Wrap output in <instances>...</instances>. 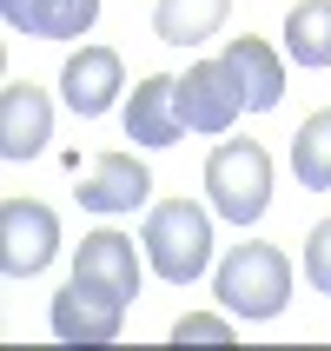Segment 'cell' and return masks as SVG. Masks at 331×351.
I'll use <instances>...</instances> for the list:
<instances>
[{
    "label": "cell",
    "mask_w": 331,
    "mask_h": 351,
    "mask_svg": "<svg viewBox=\"0 0 331 351\" xmlns=\"http://www.w3.org/2000/svg\"><path fill=\"white\" fill-rule=\"evenodd\" d=\"M305 278L331 298V219H318L312 239H305Z\"/></svg>",
    "instance_id": "cell-17"
},
{
    "label": "cell",
    "mask_w": 331,
    "mask_h": 351,
    "mask_svg": "<svg viewBox=\"0 0 331 351\" xmlns=\"http://www.w3.org/2000/svg\"><path fill=\"white\" fill-rule=\"evenodd\" d=\"M60 252V219L40 199H7L0 206V272L7 278H34L47 272V258Z\"/></svg>",
    "instance_id": "cell-5"
},
{
    "label": "cell",
    "mask_w": 331,
    "mask_h": 351,
    "mask_svg": "<svg viewBox=\"0 0 331 351\" xmlns=\"http://www.w3.org/2000/svg\"><path fill=\"white\" fill-rule=\"evenodd\" d=\"M73 272H79V278H99V285H113L119 298H139V258H133V239L113 232V226H99V232L79 239Z\"/></svg>",
    "instance_id": "cell-13"
},
{
    "label": "cell",
    "mask_w": 331,
    "mask_h": 351,
    "mask_svg": "<svg viewBox=\"0 0 331 351\" xmlns=\"http://www.w3.org/2000/svg\"><path fill=\"white\" fill-rule=\"evenodd\" d=\"M60 86H66V106H73L79 119H99L119 99V86H126L119 53L113 47H79V53L66 60V73H60Z\"/></svg>",
    "instance_id": "cell-10"
},
{
    "label": "cell",
    "mask_w": 331,
    "mask_h": 351,
    "mask_svg": "<svg viewBox=\"0 0 331 351\" xmlns=\"http://www.w3.org/2000/svg\"><path fill=\"white\" fill-rule=\"evenodd\" d=\"M238 113H245V93H238V80L225 73V60L186 66V80H179V119H186L193 133H225Z\"/></svg>",
    "instance_id": "cell-6"
},
{
    "label": "cell",
    "mask_w": 331,
    "mask_h": 351,
    "mask_svg": "<svg viewBox=\"0 0 331 351\" xmlns=\"http://www.w3.org/2000/svg\"><path fill=\"white\" fill-rule=\"evenodd\" d=\"M285 47L298 66H331V0H298L285 14Z\"/></svg>",
    "instance_id": "cell-15"
},
{
    "label": "cell",
    "mask_w": 331,
    "mask_h": 351,
    "mask_svg": "<svg viewBox=\"0 0 331 351\" xmlns=\"http://www.w3.org/2000/svg\"><path fill=\"white\" fill-rule=\"evenodd\" d=\"M225 27V0H159L153 7V34L166 47H199Z\"/></svg>",
    "instance_id": "cell-14"
},
{
    "label": "cell",
    "mask_w": 331,
    "mask_h": 351,
    "mask_svg": "<svg viewBox=\"0 0 331 351\" xmlns=\"http://www.w3.org/2000/svg\"><path fill=\"white\" fill-rule=\"evenodd\" d=\"M212 292L232 318H278L285 298H292V265H285L278 245H232V258L212 278Z\"/></svg>",
    "instance_id": "cell-3"
},
{
    "label": "cell",
    "mask_w": 331,
    "mask_h": 351,
    "mask_svg": "<svg viewBox=\"0 0 331 351\" xmlns=\"http://www.w3.org/2000/svg\"><path fill=\"white\" fill-rule=\"evenodd\" d=\"M139 245H146V265L166 285H193L206 272V258H212V213L193 206V199H166V206L146 213Z\"/></svg>",
    "instance_id": "cell-1"
},
{
    "label": "cell",
    "mask_w": 331,
    "mask_h": 351,
    "mask_svg": "<svg viewBox=\"0 0 331 351\" xmlns=\"http://www.w3.org/2000/svg\"><path fill=\"white\" fill-rule=\"evenodd\" d=\"M292 179L305 186V193H325V186H331V106L298 126V139H292Z\"/></svg>",
    "instance_id": "cell-16"
},
{
    "label": "cell",
    "mask_w": 331,
    "mask_h": 351,
    "mask_svg": "<svg viewBox=\"0 0 331 351\" xmlns=\"http://www.w3.org/2000/svg\"><path fill=\"white\" fill-rule=\"evenodd\" d=\"M0 14L14 34H34V40H73L99 20V0H0Z\"/></svg>",
    "instance_id": "cell-12"
},
{
    "label": "cell",
    "mask_w": 331,
    "mask_h": 351,
    "mask_svg": "<svg viewBox=\"0 0 331 351\" xmlns=\"http://www.w3.org/2000/svg\"><path fill=\"white\" fill-rule=\"evenodd\" d=\"M173 338L179 345H225V338H232V325H225V318H212V312H186L173 325Z\"/></svg>",
    "instance_id": "cell-18"
},
{
    "label": "cell",
    "mask_w": 331,
    "mask_h": 351,
    "mask_svg": "<svg viewBox=\"0 0 331 351\" xmlns=\"http://www.w3.org/2000/svg\"><path fill=\"white\" fill-rule=\"evenodd\" d=\"M126 305L133 298H119L113 285L73 272L53 292V338H66V345H113L119 325H126Z\"/></svg>",
    "instance_id": "cell-4"
},
{
    "label": "cell",
    "mask_w": 331,
    "mask_h": 351,
    "mask_svg": "<svg viewBox=\"0 0 331 351\" xmlns=\"http://www.w3.org/2000/svg\"><path fill=\"white\" fill-rule=\"evenodd\" d=\"M146 193H153V173L133 153H99L93 173L79 179V206L86 213H133V206H146Z\"/></svg>",
    "instance_id": "cell-9"
},
{
    "label": "cell",
    "mask_w": 331,
    "mask_h": 351,
    "mask_svg": "<svg viewBox=\"0 0 331 351\" xmlns=\"http://www.w3.org/2000/svg\"><path fill=\"white\" fill-rule=\"evenodd\" d=\"M126 139H139V146H179V139H186V119H179V80L173 73H146L133 86Z\"/></svg>",
    "instance_id": "cell-8"
},
{
    "label": "cell",
    "mask_w": 331,
    "mask_h": 351,
    "mask_svg": "<svg viewBox=\"0 0 331 351\" xmlns=\"http://www.w3.org/2000/svg\"><path fill=\"white\" fill-rule=\"evenodd\" d=\"M47 139H53V106H47V93L27 86V80H7V86H0V159H34Z\"/></svg>",
    "instance_id": "cell-7"
},
{
    "label": "cell",
    "mask_w": 331,
    "mask_h": 351,
    "mask_svg": "<svg viewBox=\"0 0 331 351\" xmlns=\"http://www.w3.org/2000/svg\"><path fill=\"white\" fill-rule=\"evenodd\" d=\"M206 193H212V213L232 219V226H258L265 206H272V153L258 139H225L206 159Z\"/></svg>",
    "instance_id": "cell-2"
},
{
    "label": "cell",
    "mask_w": 331,
    "mask_h": 351,
    "mask_svg": "<svg viewBox=\"0 0 331 351\" xmlns=\"http://www.w3.org/2000/svg\"><path fill=\"white\" fill-rule=\"evenodd\" d=\"M225 73H232L238 93H245V113H272L278 99H285V66H278V53L265 40H252V34H238L232 47H225Z\"/></svg>",
    "instance_id": "cell-11"
}]
</instances>
